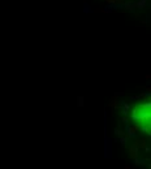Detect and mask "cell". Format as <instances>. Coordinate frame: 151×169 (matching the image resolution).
I'll return each instance as SVG.
<instances>
[{"label": "cell", "mask_w": 151, "mask_h": 169, "mask_svg": "<svg viewBox=\"0 0 151 169\" xmlns=\"http://www.w3.org/2000/svg\"><path fill=\"white\" fill-rule=\"evenodd\" d=\"M130 116L138 129L151 135V96L138 101L132 108Z\"/></svg>", "instance_id": "cell-1"}]
</instances>
